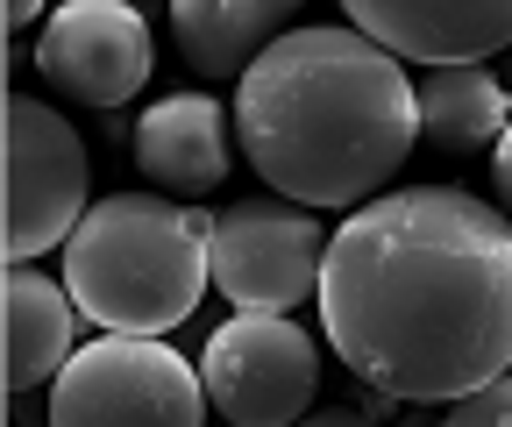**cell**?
Returning a JSON list of instances; mask_svg holds the SVG:
<instances>
[{"instance_id":"3957f363","label":"cell","mask_w":512,"mask_h":427,"mask_svg":"<svg viewBox=\"0 0 512 427\" xmlns=\"http://www.w3.org/2000/svg\"><path fill=\"white\" fill-rule=\"evenodd\" d=\"M214 285V221L185 200H93L64 242V292L100 335H171Z\"/></svg>"},{"instance_id":"7c38bea8","label":"cell","mask_w":512,"mask_h":427,"mask_svg":"<svg viewBox=\"0 0 512 427\" xmlns=\"http://www.w3.org/2000/svg\"><path fill=\"white\" fill-rule=\"evenodd\" d=\"M0 321H8V392L57 385V371L72 363V328H79V299L36 264H8L0 278Z\"/></svg>"},{"instance_id":"7a4b0ae2","label":"cell","mask_w":512,"mask_h":427,"mask_svg":"<svg viewBox=\"0 0 512 427\" xmlns=\"http://www.w3.org/2000/svg\"><path fill=\"white\" fill-rule=\"evenodd\" d=\"M235 143L256 178L306 207H363L420 143V86L363 29H292L235 86Z\"/></svg>"},{"instance_id":"8992f818","label":"cell","mask_w":512,"mask_h":427,"mask_svg":"<svg viewBox=\"0 0 512 427\" xmlns=\"http://www.w3.org/2000/svg\"><path fill=\"white\" fill-rule=\"evenodd\" d=\"M200 378L228 427H299L313 413L320 349L292 314H235L214 328Z\"/></svg>"},{"instance_id":"5b68a950","label":"cell","mask_w":512,"mask_h":427,"mask_svg":"<svg viewBox=\"0 0 512 427\" xmlns=\"http://www.w3.org/2000/svg\"><path fill=\"white\" fill-rule=\"evenodd\" d=\"M86 186H93L86 136L50 100L8 93V221H0L8 264L64 250L72 228L86 221V207H93Z\"/></svg>"},{"instance_id":"30bf717a","label":"cell","mask_w":512,"mask_h":427,"mask_svg":"<svg viewBox=\"0 0 512 427\" xmlns=\"http://www.w3.org/2000/svg\"><path fill=\"white\" fill-rule=\"evenodd\" d=\"M128 157L150 178L157 193H214L228 178V114L214 93H164L143 107L136 136H128Z\"/></svg>"},{"instance_id":"8fae6325","label":"cell","mask_w":512,"mask_h":427,"mask_svg":"<svg viewBox=\"0 0 512 427\" xmlns=\"http://www.w3.org/2000/svg\"><path fill=\"white\" fill-rule=\"evenodd\" d=\"M292 0H178L171 8V36L178 57L200 79H249L256 57H264L278 36H292Z\"/></svg>"},{"instance_id":"9c48e42d","label":"cell","mask_w":512,"mask_h":427,"mask_svg":"<svg viewBox=\"0 0 512 427\" xmlns=\"http://www.w3.org/2000/svg\"><path fill=\"white\" fill-rule=\"evenodd\" d=\"M349 29L427 72H456L512 43V0H349Z\"/></svg>"},{"instance_id":"5bb4252c","label":"cell","mask_w":512,"mask_h":427,"mask_svg":"<svg viewBox=\"0 0 512 427\" xmlns=\"http://www.w3.org/2000/svg\"><path fill=\"white\" fill-rule=\"evenodd\" d=\"M441 427H512V371H505V378H491L484 392L456 399Z\"/></svg>"},{"instance_id":"52a82bcc","label":"cell","mask_w":512,"mask_h":427,"mask_svg":"<svg viewBox=\"0 0 512 427\" xmlns=\"http://www.w3.org/2000/svg\"><path fill=\"white\" fill-rule=\"evenodd\" d=\"M328 235L292 200H235L214 214V292L235 314H292L320 292Z\"/></svg>"},{"instance_id":"ba28073f","label":"cell","mask_w":512,"mask_h":427,"mask_svg":"<svg viewBox=\"0 0 512 427\" xmlns=\"http://www.w3.org/2000/svg\"><path fill=\"white\" fill-rule=\"evenodd\" d=\"M157 43L128 0H64L36 36V72L79 107H121L150 86Z\"/></svg>"},{"instance_id":"277c9868","label":"cell","mask_w":512,"mask_h":427,"mask_svg":"<svg viewBox=\"0 0 512 427\" xmlns=\"http://www.w3.org/2000/svg\"><path fill=\"white\" fill-rule=\"evenodd\" d=\"M50 427H207V378L157 335H100L57 371Z\"/></svg>"},{"instance_id":"6da1fadb","label":"cell","mask_w":512,"mask_h":427,"mask_svg":"<svg viewBox=\"0 0 512 427\" xmlns=\"http://www.w3.org/2000/svg\"><path fill=\"white\" fill-rule=\"evenodd\" d=\"M320 328L342 371L456 406L512 371V221L463 186L377 193L328 235Z\"/></svg>"},{"instance_id":"9a60e30c","label":"cell","mask_w":512,"mask_h":427,"mask_svg":"<svg viewBox=\"0 0 512 427\" xmlns=\"http://www.w3.org/2000/svg\"><path fill=\"white\" fill-rule=\"evenodd\" d=\"M491 193H498V214L512 221V121H505V136L491 150Z\"/></svg>"},{"instance_id":"4fadbf2b","label":"cell","mask_w":512,"mask_h":427,"mask_svg":"<svg viewBox=\"0 0 512 427\" xmlns=\"http://www.w3.org/2000/svg\"><path fill=\"white\" fill-rule=\"evenodd\" d=\"M512 121V93L484 72V65H456V72H427L420 79V136L434 150H498Z\"/></svg>"},{"instance_id":"2e32d148","label":"cell","mask_w":512,"mask_h":427,"mask_svg":"<svg viewBox=\"0 0 512 427\" xmlns=\"http://www.w3.org/2000/svg\"><path fill=\"white\" fill-rule=\"evenodd\" d=\"M299 427H377L370 413H356V406H313Z\"/></svg>"}]
</instances>
